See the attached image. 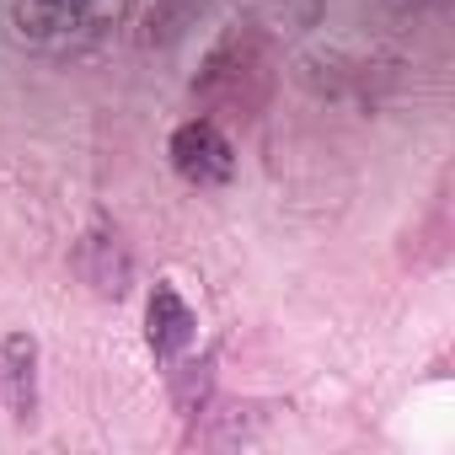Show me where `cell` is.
Listing matches in <instances>:
<instances>
[{
    "instance_id": "cell-2",
    "label": "cell",
    "mask_w": 455,
    "mask_h": 455,
    "mask_svg": "<svg viewBox=\"0 0 455 455\" xmlns=\"http://www.w3.org/2000/svg\"><path fill=\"white\" fill-rule=\"evenodd\" d=\"M92 0H12V33L22 44H54L86 22Z\"/></svg>"
},
{
    "instance_id": "cell-1",
    "label": "cell",
    "mask_w": 455,
    "mask_h": 455,
    "mask_svg": "<svg viewBox=\"0 0 455 455\" xmlns=\"http://www.w3.org/2000/svg\"><path fill=\"white\" fill-rule=\"evenodd\" d=\"M172 166H177V177L182 182H193V188H220V182H231V172H236V150H231V140H225L209 118H193V124H182L177 134H172Z\"/></svg>"
},
{
    "instance_id": "cell-5",
    "label": "cell",
    "mask_w": 455,
    "mask_h": 455,
    "mask_svg": "<svg viewBox=\"0 0 455 455\" xmlns=\"http://www.w3.org/2000/svg\"><path fill=\"white\" fill-rule=\"evenodd\" d=\"M396 12H423V6H434V0H391Z\"/></svg>"
},
{
    "instance_id": "cell-4",
    "label": "cell",
    "mask_w": 455,
    "mask_h": 455,
    "mask_svg": "<svg viewBox=\"0 0 455 455\" xmlns=\"http://www.w3.org/2000/svg\"><path fill=\"white\" fill-rule=\"evenodd\" d=\"M33 354H38V348H33V338H22V332L6 343V380H12V402H17L22 412H28V402H33Z\"/></svg>"
},
{
    "instance_id": "cell-3",
    "label": "cell",
    "mask_w": 455,
    "mask_h": 455,
    "mask_svg": "<svg viewBox=\"0 0 455 455\" xmlns=\"http://www.w3.org/2000/svg\"><path fill=\"white\" fill-rule=\"evenodd\" d=\"M193 332H198V322H193L188 300H182L172 284H156V295H150V306H145V338H150V348H156L161 359H172V354H182V348L193 343Z\"/></svg>"
}]
</instances>
